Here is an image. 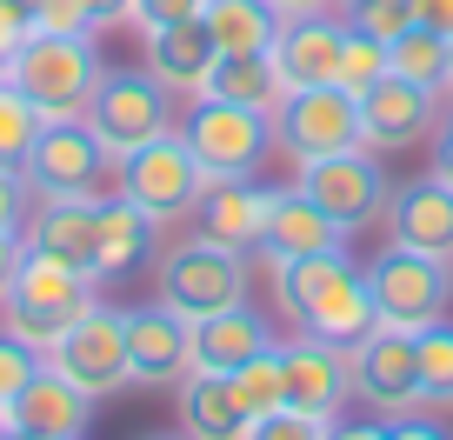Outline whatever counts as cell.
I'll return each mask as SVG.
<instances>
[{"instance_id":"1","label":"cell","mask_w":453,"mask_h":440,"mask_svg":"<svg viewBox=\"0 0 453 440\" xmlns=\"http://www.w3.org/2000/svg\"><path fill=\"white\" fill-rule=\"evenodd\" d=\"M267 281H273V300H280L294 334H313V341H334V347H360L380 327L373 320L367 274L347 260V247L300 254V260H267Z\"/></svg>"},{"instance_id":"2","label":"cell","mask_w":453,"mask_h":440,"mask_svg":"<svg viewBox=\"0 0 453 440\" xmlns=\"http://www.w3.org/2000/svg\"><path fill=\"white\" fill-rule=\"evenodd\" d=\"M100 73L107 67H100L94 34H41L34 27L14 47V60H7V81L34 100L41 120H81L94 87H100Z\"/></svg>"},{"instance_id":"3","label":"cell","mask_w":453,"mask_h":440,"mask_svg":"<svg viewBox=\"0 0 453 440\" xmlns=\"http://www.w3.org/2000/svg\"><path fill=\"white\" fill-rule=\"evenodd\" d=\"M247 287H254L247 254L207 241V234H180V241L160 247V260H154V300H167L180 320H207V313L241 307Z\"/></svg>"},{"instance_id":"4","label":"cell","mask_w":453,"mask_h":440,"mask_svg":"<svg viewBox=\"0 0 453 440\" xmlns=\"http://www.w3.org/2000/svg\"><path fill=\"white\" fill-rule=\"evenodd\" d=\"M94 287L100 281H87V274H73V267H60V260H47V254L27 247L20 267H14V287H7V300H0V327L47 360V347L100 300Z\"/></svg>"},{"instance_id":"5","label":"cell","mask_w":453,"mask_h":440,"mask_svg":"<svg viewBox=\"0 0 453 440\" xmlns=\"http://www.w3.org/2000/svg\"><path fill=\"white\" fill-rule=\"evenodd\" d=\"M360 274H367V294H373V320L400 327V334H420V327L447 320L453 307V260L413 254L400 241H387Z\"/></svg>"},{"instance_id":"6","label":"cell","mask_w":453,"mask_h":440,"mask_svg":"<svg viewBox=\"0 0 453 440\" xmlns=\"http://www.w3.org/2000/svg\"><path fill=\"white\" fill-rule=\"evenodd\" d=\"M81 120L94 127V141L113 154V167H120L127 154H141L147 141H160V134L180 127V120H173V94L147 67H107Z\"/></svg>"},{"instance_id":"7","label":"cell","mask_w":453,"mask_h":440,"mask_svg":"<svg viewBox=\"0 0 453 440\" xmlns=\"http://www.w3.org/2000/svg\"><path fill=\"white\" fill-rule=\"evenodd\" d=\"M180 141L194 147L200 174L207 181H254L273 154V114H254V107H234V100L200 94L180 120Z\"/></svg>"},{"instance_id":"8","label":"cell","mask_w":453,"mask_h":440,"mask_svg":"<svg viewBox=\"0 0 453 440\" xmlns=\"http://www.w3.org/2000/svg\"><path fill=\"white\" fill-rule=\"evenodd\" d=\"M273 147H280L294 167L347 154V147H367V134H360V94H347L340 81L287 87L280 107H273Z\"/></svg>"},{"instance_id":"9","label":"cell","mask_w":453,"mask_h":440,"mask_svg":"<svg viewBox=\"0 0 453 440\" xmlns=\"http://www.w3.org/2000/svg\"><path fill=\"white\" fill-rule=\"evenodd\" d=\"M20 174H27L34 200H100L113 181V154L94 141L87 120H41Z\"/></svg>"},{"instance_id":"10","label":"cell","mask_w":453,"mask_h":440,"mask_svg":"<svg viewBox=\"0 0 453 440\" xmlns=\"http://www.w3.org/2000/svg\"><path fill=\"white\" fill-rule=\"evenodd\" d=\"M300 194L313 200V207L334 220L340 234H360L373 228L387 213V194H394V174L380 167V154L373 147H347V154H326V160H307L300 167Z\"/></svg>"},{"instance_id":"11","label":"cell","mask_w":453,"mask_h":440,"mask_svg":"<svg viewBox=\"0 0 453 440\" xmlns=\"http://www.w3.org/2000/svg\"><path fill=\"white\" fill-rule=\"evenodd\" d=\"M200 187H207V174H200L194 147L180 141V127L160 134V141H147L141 154H127L120 167H113V194H127L141 213H154L160 228H173V220L194 213Z\"/></svg>"},{"instance_id":"12","label":"cell","mask_w":453,"mask_h":440,"mask_svg":"<svg viewBox=\"0 0 453 440\" xmlns=\"http://www.w3.org/2000/svg\"><path fill=\"white\" fill-rule=\"evenodd\" d=\"M47 367L67 374V381L81 387V394H94V400L134 387V367H127V307L94 300V307H87L81 320L47 347Z\"/></svg>"},{"instance_id":"13","label":"cell","mask_w":453,"mask_h":440,"mask_svg":"<svg viewBox=\"0 0 453 440\" xmlns=\"http://www.w3.org/2000/svg\"><path fill=\"white\" fill-rule=\"evenodd\" d=\"M440 87H420V81H407V73H394L387 67L380 81L360 94V134H367V147L373 154H407V147H420V141H434V127H440Z\"/></svg>"},{"instance_id":"14","label":"cell","mask_w":453,"mask_h":440,"mask_svg":"<svg viewBox=\"0 0 453 440\" xmlns=\"http://www.w3.org/2000/svg\"><path fill=\"white\" fill-rule=\"evenodd\" d=\"M280 374H287V407L313 413V421H340V407L354 400V347L294 334V341H280Z\"/></svg>"},{"instance_id":"15","label":"cell","mask_w":453,"mask_h":440,"mask_svg":"<svg viewBox=\"0 0 453 440\" xmlns=\"http://www.w3.org/2000/svg\"><path fill=\"white\" fill-rule=\"evenodd\" d=\"M127 367L134 387H180L194 374V320H180L167 300L127 307Z\"/></svg>"},{"instance_id":"16","label":"cell","mask_w":453,"mask_h":440,"mask_svg":"<svg viewBox=\"0 0 453 440\" xmlns=\"http://www.w3.org/2000/svg\"><path fill=\"white\" fill-rule=\"evenodd\" d=\"M94 394H81V387L67 381V374H54L41 360V374H34L27 387H20L14 400H7V413H0V434H47V440H87V427H94Z\"/></svg>"},{"instance_id":"17","label":"cell","mask_w":453,"mask_h":440,"mask_svg":"<svg viewBox=\"0 0 453 440\" xmlns=\"http://www.w3.org/2000/svg\"><path fill=\"white\" fill-rule=\"evenodd\" d=\"M354 394L373 413H400L420 407V347L400 327H373L367 341L354 347Z\"/></svg>"},{"instance_id":"18","label":"cell","mask_w":453,"mask_h":440,"mask_svg":"<svg viewBox=\"0 0 453 440\" xmlns=\"http://www.w3.org/2000/svg\"><path fill=\"white\" fill-rule=\"evenodd\" d=\"M380 220H387V241L413 247V254H434V260H453V181H440L434 167L420 181H394Z\"/></svg>"},{"instance_id":"19","label":"cell","mask_w":453,"mask_h":440,"mask_svg":"<svg viewBox=\"0 0 453 440\" xmlns=\"http://www.w3.org/2000/svg\"><path fill=\"white\" fill-rule=\"evenodd\" d=\"M340 47H347V20L340 14H287L267 60L287 87H326V81H340Z\"/></svg>"},{"instance_id":"20","label":"cell","mask_w":453,"mask_h":440,"mask_svg":"<svg viewBox=\"0 0 453 440\" xmlns=\"http://www.w3.org/2000/svg\"><path fill=\"white\" fill-rule=\"evenodd\" d=\"M160 247V220L141 213L127 194H100L94 200V281H127L134 267H147Z\"/></svg>"},{"instance_id":"21","label":"cell","mask_w":453,"mask_h":440,"mask_svg":"<svg viewBox=\"0 0 453 440\" xmlns=\"http://www.w3.org/2000/svg\"><path fill=\"white\" fill-rule=\"evenodd\" d=\"M267 347H280V341H273L267 313H260L254 300L194 320V374H226V381H234V374H241L247 360H260Z\"/></svg>"},{"instance_id":"22","label":"cell","mask_w":453,"mask_h":440,"mask_svg":"<svg viewBox=\"0 0 453 440\" xmlns=\"http://www.w3.org/2000/svg\"><path fill=\"white\" fill-rule=\"evenodd\" d=\"M147 41V73H154L167 94H180V100H200L207 94V73H213V60H220V47H213V34H207V20H173V27H154V34H141Z\"/></svg>"},{"instance_id":"23","label":"cell","mask_w":453,"mask_h":440,"mask_svg":"<svg viewBox=\"0 0 453 440\" xmlns=\"http://www.w3.org/2000/svg\"><path fill=\"white\" fill-rule=\"evenodd\" d=\"M347 234L313 207L300 187H273L267 194V220H260V260H300V254H326Z\"/></svg>"},{"instance_id":"24","label":"cell","mask_w":453,"mask_h":440,"mask_svg":"<svg viewBox=\"0 0 453 440\" xmlns=\"http://www.w3.org/2000/svg\"><path fill=\"white\" fill-rule=\"evenodd\" d=\"M267 194L273 187H254V181H207L194 200V234H207V241L220 247H260V220H267Z\"/></svg>"},{"instance_id":"25","label":"cell","mask_w":453,"mask_h":440,"mask_svg":"<svg viewBox=\"0 0 453 440\" xmlns=\"http://www.w3.org/2000/svg\"><path fill=\"white\" fill-rule=\"evenodd\" d=\"M20 241L34 254H47V260H60V267L94 281V200H34Z\"/></svg>"},{"instance_id":"26","label":"cell","mask_w":453,"mask_h":440,"mask_svg":"<svg viewBox=\"0 0 453 440\" xmlns=\"http://www.w3.org/2000/svg\"><path fill=\"white\" fill-rule=\"evenodd\" d=\"M173 400H180V434L187 440H247V427H254V413L241 407V394H234L226 374H187L173 387Z\"/></svg>"},{"instance_id":"27","label":"cell","mask_w":453,"mask_h":440,"mask_svg":"<svg viewBox=\"0 0 453 440\" xmlns=\"http://www.w3.org/2000/svg\"><path fill=\"white\" fill-rule=\"evenodd\" d=\"M200 20H207V34H213L220 54H267L287 14L273 7V0H207Z\"/></svg>"},{"instance_id":"28","label":"cell","mask_w":453,"mask_h":440,"mask_svg":"<svg viewBox=\"0 0 453 440\" xmlns=\"http://www.w3.org/2000/svg\"><path fill=\"white\" fill-rule=\"evenodd\" d=\"M207 94L213 100H234V107H254V114H273L287 94V81L273 73L267 54H220L207 73Z\"/></svg>"},{"instance_id":"29","label":"cell","mask_w":453,"mask_h":440,"mask_svg":"<svg viewBox=\"0 0 453 440\" xmlns=\"http://www.w3.org/2000/svg\"><path fill=\"white\" fill-rule=\"evenodd\" d=\"M447 60H453V41L434 34V27H407L394 47H387V67L407 73V81H420V87H440V94H447Z\"/></svg>"},{"instance_id":"30","label":"cell","mask_w":453,"mask_h":440,"mask_svg":"<svg viewBox=\"0 0 453 440\" xmlns=\"http://www.w3.org/2000/svg\"><path fill=\"white\" fill-rule=\"evenodd\" d=\"M413 347H420V407H453V320L420 327Z\"/></svg>"},{"instance_id":"31","label":"cell","mask_w":453,"mask_h":440,"mask_svg":"<svg viewBox=\"0 0 453 440\" xmlns=\"http://www.w3.org/2000/svg\"><path fill=\"white\" fill-rule=\"evenodd\" d=\"M234 394H241V407L254 413H280L287 407V374H280V347H267L260 360H247L241 374H234Z\"/></svg>"},{"instance_id":"32","label":"cell","mask_w":453,"mask_h":440,"mask_svg":"<svg viewBox=\"0 0 453 440\" xmlns=\"http://www.w3.org/2000/svg\"><path fill=\"white\" fill-rule=\"evenodd\" d=\"M41 134V114H34V100L20 94L14 81H0V167H20Z\"/></svg>"},{"instance_id":"33","label":"cell","mask_w":453,"mask_h":440,"mask_svg":"<svg viewBox=\"0 0 453 440\" xmlns=\"http://www.w3.org/2000/svg\"><path fill=\"white\" fill-rule=\"evenodd\" d=\"M340 20L360 34H373V41L394 47L400 34L413 27V0H340Z\"/></svg>"},{"instance_id":"34","label":"cell","mask_w":453,"mask_h":440,"mask_svg":"<svg viewBox=\"0 0 453 440\" xmlns=\"http://www.w3.org/2000/svg\"><path fill=\"white\" fill-rule=\"evenodd\" d=\"M380 73H387V41L347 27V47H340V87H347V94H367Z\"/></svg>"},{"instance_id":"35","label":"cell","mask_w":453,"mask_h":440,"mask_svg":"<svg viewBox=\"0 0 453 440\" xmlns=\"http://www.w3.org/2000/svg\"><path fill=\"white\" fill-rule=\"evenodd\" d=\"M34 374H41V354H34L27 341H14V334L0 327V407H7V400H14L20 387L34 381Z\"/></svg>"},{"instance_id":"36","label":"cell","mask_w":453,"mask_h":440,"mask_svg":"<svg viewBox=\"0 0 453 440\" xmlns=\"http://www.w3.org/2000/svg\"><path fill=\"white\" fill-rule=\"evenodd\" d=\"M247 440H326V421H313L300 407H280V413H260L247 427Z\"/></svg>"},{"instance_id":"37","label":"cell","mask_w":453,"mask_h":440,"mask_svg":"<svg viewBox=\"0 0 453 440\" xmlns=\"http://www.w3.org/2000/svg\"><path fill=\"white\" fill-rule=\"evenodd\" d=\"M34 27L41 34H100L87 0H34Z\"/></svg>"},{"instance_id":"38","label":"cell","mask_w":453,"mask_h":440,"mask_svg":"<svg viewBox=\"0 0 453 440\" xmlns=\"http://www.w3.org/2000/svg\"><path fill=\"white\" fill-rule=\"evenodd\" d=\"M207 0H134L127 7V27L134 34H154V27H173V20H194Z\"/></svg>"},{"instance_id":"39","label":"cell","mask_w":453,"mask_h":440,"mask_svg":"<svg viewBox=\"0 0 453 440\" xmlns=\"http://www.w3.org/2000/svg\"><path fill=\"white\" fill-rule=\"evenodd\" d=\"M34 213V187L20 167H0V228H27Z\"/></svg>"},{"instance_id":"40","label":"cell","mask_w":453,"mask_h":440,"mask_svg":"<svg viewBox=\"0 0 453 440\" xmlns=\"http://www.w3.org/2000/svg\"><path fill=\"white\" fill-rule=\"evenodd\" d=\"M387 440H453V427L440 421V413L400 407V413H387Z\"/></svg>"},{"instance_id":"41","label":"cell","mask_w":453,"mask_h":440,"mask_svg":"<svg viewBox=\"0 0 453 440\" xmlns=\"http://www.w3.org/2000/svg\"><path fill=\"white\" fill-rule=\"evenodd\" d=\"M20 254H27L20 228H0V300H7V287H14V267H20Z\"/></svg>"},{"instance_id":"42","label":"cell","mask_w":453,"mask_h":440,"mask_svg":"<svg viewBox=\"0 0 453 440\" xmlns=\"http://www.w3.org/2000/svg\"><path fill=\"white\" fill-rule=\"evenodd\" d=\"M326 440H387V413L380 421H347L340 413V421H326Z\"/></svg>"},{"instance_id":"43","label":"cell","mask_w":453,"mask_h":440,"mask_svg":"<svg viewBox=\"0 0 453 440\" xmlns=\"http://www.w3.org/2000/svg\"><path fill=\"white\" fill-rule=\"evenodd\" d=\"M413 27H434L453 41V0H413Z\"/></svg>"},{"instance_id":"44","label":"cell","mask_w":453,"mask_h":440,"mask_svg":"<svg viewBox=\"0 0 453 440\" xmlns=\"http://www.w3.org/2000/svg\"><path fill=\"white\" fill-rule=\"evenodd\" d=\"M434 174L453 181V107L440 114V127H434Z\"/></svg>"},{"instance_id":"45","label":"cell","mask_w":453,"mask_h":440,"mask_svg":"<svg viewBox=\"0 0 453 440\" xmlns=\"http://www.w3.org/2000/svg\"><path fill=\"white\" fill-rule=\"evenodd\" d=\"M280 14H340V0H273Z\"/></svg>"},{"instance_id":"46","label":"cell","mask_w":453,"mask_h":440,"mask_svg":"<svg viewBox=\"0 0 453 440\" xmlns=\"http://www.w3.org/2000/svg\"><path fill=\"white\" fill-rule=\"evenodd\" d=\"M127 7L134 0H87V14H94L100 27H107V20H127Z\"/></svg>"},{"instance_id":"47","label":"cell","mask_w":453,"mask_h":440,"mask_svg":"<svg viewBox=\"0 0 453 440\" xmlns=\"http://www.w3.org/2000/svg\"><path fill=\"white\" fill-rule=\"evenodd\" d=\"M0 440H47V434H0Z\"/></svg>"},{"instance_id":"48","label":"cell","mask_w":453,"mask_h":440,"mask_svg":"<svg viewBox=\"0 0 453 440\" xmlns=\"http://www.w3.org/2000/svg\"><path fill=\"white\" fill-rule=\"evenodd\" d=\"M141 440H187V434H141Z\"/></svg>"},{"instance_id":"49","label":"cell","mask_w":453,"mask_h":440,"mask_svg":"<svg viewBox=\"0 0 453 440\" xmlns=\"http://www.w3.org/2000/svg\"><path fill=\"white\" fill-rule=\"evenodd\" d=\"M447 94H453V60H447Z\"/></svg>"},{"instance_id":"50","label":"cell","mask_w":453,"mask_h":440,"mask_svg":"<svg viewBox=\"0 0 453 440\" xmlns=\"http://www.w3.org/2000/svg\"><path fill=\"white\" fill-rule=\"evenodd\" d=\"M0 81H7V54H0Z\"/></svg>"},{"instance_id":"51","label":"cell","mask_w":453,"mask_h":440,"mask_svg":"<svg viewBox=\"0 0 453 440\" xmlns=\"http://www.w3.org/2000/svg\"><path fill=\"white\" fill-rule=\"evenodd\" d=\"M0 413H7V407H0Z\"/></svg>"}]
</instances>
